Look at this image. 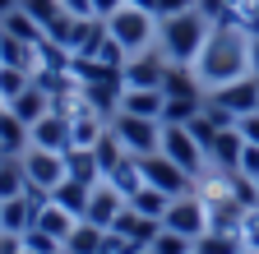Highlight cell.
I'll return each instance as SVG.
<instances>
[{
  "instance_id": "6da1fadb",
  "label": "cell",
  "mask_w": 259,
  "mask_h": 254,
  "mask_svg": "<svg viewBox=\"0 0 259 254\" xmlns=\"http://www.w3.org/2000/svg\"><path fill=\"white\" fill-rule=\"evenodd\" d=\"M194 74H199L204 92L232 83V79H245L250 74V33L241 23H213L199 60H194Z\"/></svg>"
},
{
  "instance_id": "7a4b0ae2",
  "label": "cell",
  "mask_w": 259,
  "mask_h": 254,
  "mask_svg": "<svg viewBox=\"0 0 259 254\" xmlns=\"http://www.w3.org/2000/svg\"><path fill=\"white\" fill-rule=\"evenodd\" d=\"M208 33H213V14H204L199 5L181 10V14H167V19H157V51L171 65H194Z\"/></svg>"
},
{
  "instance_id": "3957f363",
  "label": "cell",
  "mask_w": 259,
  "mask_h": 254,
  "mask_svg": "<svg viewBox=\"0 0 259 254\" xmlns=\"http://www.w3.org/2000/svg\"><path fill=\"white\" fill-rule=\"evenodd\" d=\"M107 33L125 46V56L148 51V42L157 37V14H148L139 5H130V0H120V5L107 14Z\"/></svg>"
},
{
  "instance_id": "277c9868",
  "label": "cell",
  "mask_w": 259,
  "mask_h": 254,
  "mask_svg": "<svg viewBox=\"0 0 259 254\" xmlns=\"http://www.w3.org/2000/svg\"><path fill=\"white\" fill-rule=\"evenodd\" d=\"M162 227L176 231V236H190V240H199L213 222H208V199L199 194V189H190V194H176L167 204V213H162Z\"/></svg>"
},
{
  "instance_id": "5b68a950",
  "label": "cell",
  "mask_w": 259,
  "mask_h": 254,
  "mask_svg": "<svg viewBox=\"0 0 259 254\" xmlns=\"http://www.w3.org/2000/svg\"><path fill=\"white\" fill-rule=\"evenodd\" d=\"M111 130L116 139L125 143L130 157H148V153H162V120H148V116H130V111H116L111 116Z\"/></svg>"
},
{
  "instance_id": "8992f818",
  "label": "cell",
  "mask_w": 259,
  "mask_h": 254,
  "mask_svg": "<svg viewBox=\"0 0 259 254\" xmlns=\"http://www.w3.org/2000/svg\"><path fill=\"white\" fill-rule=\"evenodd\" d=\"M162 153H167L176 167H185L194 180H199V176L208 171V148H204L199 139H194V134L185 130V125H162Z\"/></svg>"
},
{
  "instance_id": "52a82bcc",
  "label": "cell",
  "mask_w": 259,
  "mask_h": 254,
  "mask_svg": "<svg viewBox=\"0 0 259 254\" xmlns=\"http://www.w3.org/2000/svg\"><path fill=\"white\" fill-rule=\"evenodd\" d=\"M208 102H213L218 111H227L232 120H241V116L259 111V79H254V74H245V79H232V83L213 88V92H208Z\"/></svg>"
},
{
  "instance_id": "ba28073f",
  "label": "cell",
  "mask_w": 259,
  "mask_h": 254,
  "mask_svg": "<svg viewBox=\"0 0 259 254\" xmlns=\"http://www.w3.org/2000/svg\"><path fill=\"white\" fill-rule=\"evenodd\" d=\"M167 65H171V60L162 51H135V56H125L120 79H125V88H162Z\"/></svg>"
},
{
  "instance_id": "9c48e42d",
  "label": "cell",
  "mask_w": 259,
  "mask_h": 254,
  "mask_svg": "<svg viewBox=\"0 0 259 254\" xmlns=\"http://www.w3.org/2000/svg\"><path fill=\"white\" fill-rule=\"evenodd\" d=\"M23 171H28V185H37V189H56V185L65 180V153L28 148V153H23Z\"/></svg>"
},
{
  "instance_id": "30bf717a",
  "label": "cell",
  "mask_w": 259,
  "mask_h": 254,
  "mask_svg": "<svg viewBox=\"0 0 259 254\" xmlns=\"http://www.w3.org/2000/svg\"><path fill=\"white\" fill-rule=\"evenodd\" d=\"M32 130V148H51V153H65L74 143V130H70V111H60V107H51L37 125H28Z\"/></svg>"
},
{
  "instance_id": "8fae6325",
  "label": "cell",
  "mask_w": 259,
  "mask_h": 254,
  "mask_svg": "<svg viewBox=\"0 0 259 254\" xmlns=\"http://www.w3.org/2000/svg\"><path fill=\"white\" fill-rule=\"evenodd\" d=\"M125 213V194L111 185V180H97L93 185V199H88V213H83V222H93V227H102V231H111V222Z\"/></svg>"
},
{
  "instance_id": "7c38bea8",
  "label": "cell",
  "mask_w": 259,
  "mask_h": 254,
  "mask_svg": "<svg viewBox=\"0 0 259 254\" xmlns=\"http://www.w3.org/2000/svg\"><path fill=\"white\" fill-rule=\"evenodd\" d=\"M241 153H245V134L236 130V125H227V130L213 139V148H208V167L213 171H236L241 167Z\"/></svg>"
},
{
  "instance_id": "4fadbf2b",
  "label": "cell",
  "mask_w": 259,
  "mask_h": 254,
  "mask_svg": "<svg viewBox=\"0 0 259 254\" xmlns=\"http://www.w3.org/2000/svg\"><path fill=\"white\" fill-rule=\"evenodd\" d=\"M37 208H42V204H32V199H28V189H23L19 199H0V231L23 236L32 222H37Z\"/></svg>"
},
{
  "instance_id": "5bb4252c",
  "label": "cell",
  "mask_w": 259,
  "mask_h": 254,
  "mask_svg": "<svg viewBox=\"0 0 259 254\" xmlns=\"http://www.w3.org/2000/svg\"><path fill=\"white\" fill-rule=\"evenodd\" d=\"M51 107H56V102H51V92H47V88H42L37 79H32V83H28L23 92H19V97L10 102V111H14V116H19L23 125H37V120H42V116H47Z\"/></svg>"
},
{
  "instance_id": "9a60e30c",
  "label": "cell",
  "mask_w": 259,
  "mask_h": 254,
  "mask_svg": "<svg viewBox=\"0 0 259 254\" xmlns=\"http://www.w3.org/2000/svg\"><path fill=\"white\" fill-rule=\"evenodd\" d=\"M162 102H167V92H162V88H125L120 111H130V116H148V120H162Z\"/></svg>"
},
{
  "instance_id": "2e32d148",
  "label": "cell",
  "mask_w": 259,
  "mask_h": 254,
  "mask_svg": "<svg viewBox=\"0 0 259 254\" xmlns=\"http://www.w3.org/2000/svg\"><path fill=\"white\" fill-rule=\"evenodd\" d=\"M65 176H74L83 185H97V180H102V162H97V153L70 143V148H65Z\"/></svg>"
},
{
  "instance_id": "e0dca14e",
  "label": "cell",
  "mask_w": 259,
  "mask_h": 254,
  "mask_svg": "<svg viewBox=\"0 0 259 254\" xmlns=\"http://www.w3.org/2000/svg\"><path fill=\"white\" fill-rule=\"evenodd\" d=\"M51 199H56L65 213H74V217L83 222V213H88V199H93V185H83V180H74V176H65V180L51 189Z\"/></svg>"
},
{
  "instance_id": "ac0fdd59",
  "label": "cell",
  "mask_w": 259,
  "mask_h": 254,
  "mask_svg": "<svg viewBox=\"0 0 259 254\" xmlns=\"http://www.w3.org/2000/svg\"><path fill=\"white\" fill-rule=\"evenodd\" d=\"M0 143H5V153L10 157H23L28 148H32V130H28V125L5 107V111H0Z\"/></svg>"
},
{
  "instance_id": "d6986e66",
  "label": "cell",
  "mask_w": 259,
  "mask_h": 254,
  "mask_svg": "<svg viewBox=\"0 0 259 254\" xmlns=\"http://www.w3.org/2000/svg\"><path fill=\"white\" fill-rule=\"evenodd\" d=\"M194 254H245V240H241V231H218V227H208L199 240H194Z\"/></svg>"
},
{
  "instance_id": "ffe728a7",
  "label": "cell",
  "mask_w": 259,
  "mask_h": 254,
  "mask_svg": "<svg viewBox=\"0 0 259 254\" xmlns=\"http://www.w3.org/2000/svg\"><path fill=\"white\" fill-rule=\"evenodd\" d=\"M204 97L208 92H185V97H167L162 102V125H185L204 111Z\"/></svg>"
},
{
  "instance_id": "44dd1931",
  "label": "cell",
  "mask_w": 259,
  "mask_h": 254,
  "mask_svg": "<svg viewBox=\"0 0 259 254\" xmlns=\"http://www.w3.org/2000/svg\"><path fill=\"white\" fill-rule=\"evenodd\" d=\"M42 46V42H37ZM37 46L32 42H19L10 33H0V65H19V70H37Z\"/></svg>"
},
{
  "instance_id": "7402d4cb",
  "label": "cell",
  "mask_w": 259,
  "mask_h": 254,
  "mask_svg": "<svg viewBox=\"0 0 259 254\" xmlns=\"http://www.w3.org/2000/svg\"><path fill=\"white\" fill-rule=\"evenodd\" d=\"M102 245H107V231L93 227V222H79L65 240V254H102Z\"/></svg>"
},
{
  "instance_id": "603a6c76",
  "label": "cell",
  "mask_w": 259,
  "mask_h": 254,
  "mask_svg": "<svg viewBox=\"0 0 259 254\" xmlns=\"http://www.w3.org/2000/svg\"><path fill=\"white\" fill-rule=\"evenodd\" d=\"M23 189H28L23 157H0V199H19Z\"/></svg>"
},
{
  "instance_id": "cb8c5ba5",
  "label": "cell",
  "mask_w": 259,
  "mask_h": 254,
  "mask_svg": "<svg viewBox=\"0 0 259 254\" xmlns=\"http://www.w3.org/2000/svg\"><path fill=\"white\" fill-rule=\"evenodd\" d=\"M0 33H10V37H19V42H32V46L47 37V33H42V23L32 19V14H23V10H14V14L0 19Z\"/></svg>"
},
{
  "instance_id": "d4e9b609",
  "label": "cell",
  "mask_w": 259,
  "mask_h": 254,
  "mask_svg": "<svg viewBox=\"0 0 259 254\" xmlns=\"http://www.w3.org/2000/svg\"><path fill=\"white\" fill-rule=\"evenodd\" d=\"M167 204H171V194H162V189H153V185H139L135 194H130V208L144 213V217H162Z\"/></svg>"
},
{
  "instance_id": "484cf974",
  "label": "cell",
  "mask_w": 259,
  "mask_h": 254,
  "mask_svg": "<svg viewBox=\"0 0 259 254\" xmlns=\"http://www.w3.org/2000/svg\"><path fill=\"white\" fill-rule=\"evenodd\" d=\"M19 10L37 19V23H42V33H47V28H51L60 14H70V10H65V0H19Z\"/></svg>"
},
{
  "instance_id": "4316f807",
  "label": "cell",
  "mask_w": 259,
  "mask_h": 254,
  "mask_svg": "<svg viewBox=\"0 0 259 254\" xmlns=\"http://www.w3.org/2000/svg\"><path fill=\"white\" fill-rule=\"evenodd\" d=\"M32 83V70H19V65H0V97H5V107L19 97V92Z\"/></svg>"
},
{
  "instance_id": "83f0119b",
  "label": "cell",
  "mask_w": 259,
  "mask_h": 254,
  "mask_svg": "<svg viewBox=\"0 0 259 254\" xmlns=\"http://www.w3.org/2000/svg\"><path fill=\"white\" fill-rule=\"evenodd\" d=\"M19 240H23V249H28V254H65V245H60L56 236L37 231V227H28V231H23Z\"/></svg>"
},
{
  "instance_id": "f1b7e54d",
  "label": "cell",
  "mask_w": 259,
  "mask_h": 254,
  "mask_svg": "<svg viewBox=\"0 0 259 254\" xmlns=\"http://www.w3.org/2000/svg\"><path fill=\"white\" fill-rule=\"evenodd\" d=\"M153 249H157V254H194V240H190V236H176V231L162 227V231H157V240H153Z\"/></svg>"
},
{
  "instance_id": "f546056e",
  "label": "cell",
  "mask_w": 259,
  "mask_h": 254,
  "mask_svg": "<svg viewBox=\"0 0 259 254\" xmlns=\"http://www.w3.org/2000/svg\"><path fill=\"white\" fill-rule=\"evenodd\" d=\"M241 240H245V249H259V204L245 208V217H241Z\"/></svg>"
},
{
  "instance_id": "4dcf8cb0",
  "label": "cell",
  "mask_w": 259,
  "mask_h": 254,
  "mask_svg": "<svg viewBox=\"0 0 259 254\" xmlns=\"http://www.w3.org/2000/svg\"><path fill=\"white\" fill-rule=\"evenodd\" d=\"M236 176H245V180H254V185H259V148H254V143H245V153H241V167H236Z\"/></svg>"
},
{
  "instance_id": "1f68e13d",
  "label": "cell",
  "mask_w": 259,
  "mask_h": 254,
  "mask_svg": "<svg viewBox=\"0 0 259 254\" xmlns=\"http://www.w3.org/2000/svg\"><path fill=\"white\" fill-rule=\"evenodd\" d=\"M199 0H153V14L167 19V14H181V10H194Z\"/></svg>"
},
{
  "instance_id": "d6a6232c",
  "label": "cell",
  "mask_w": 259,
  "mask_h": 254,
  "mask_svg": "<svg viewBox=\"0 0 259 254\" xmlns=\"http://www.w3.org/2000/svg\"><path fill=\"white\" fill-rule=\"evenodd\" d=\"M236 130L245 134V143H254V148H259V111H250V116H241V120H236Z\"/></svg>"
},
{
  "instance_id": "836d02e7",
  "label": "cell",
  "mask_w": 259,
  "mask_h": 254,
  "mask_svg": "<svg viewBox=\"0 0 259 254\" xmlns=\"http://www.w3.org/2000/svg\"><path fill=\"white\" fill-rule=\"evenodd\" d=\"M241 28H245V33H250V37L259 33V0H250V10L241 14Z\"/></svg>"
},
{
  "instance_id": "e575fe53",
  "label": "cell",
  "mask_w": 259,
  "mask_h": 254,
  "mask_svg": "<svg viewBox=\"0 0 259 254\" xmlns=\"http://www.w3.org/2000/svg\"><path fill=\"white\" fill-rule=\"evenodd\" d=\"M19 249H23V240H19V236L0 231V254H19Z\"/></svg>"
},
{
  "instance_id": "d590c367",
  "label": "cell",
  "mask_w": 259,
  "mask_h": 254,
  "mask_svg": "<svg viewBox=\"0 0 259 254\" xmlns=\"http://www.w3.org/2000/svg\"><path fill=\"white\" fill-rule=\"evenodd\" d=\"M250 74H254V79H259V33H254V37H250Z\"/></svg>"
},
{
  "instance_id": "8d00e7d4",
  "label": "cell",
  "mask_w": 259,
  "mask_h": 254,
  "mask_svg": "<svg viewBox=\"0 0 259 254\" xmlns=\"http://www.w3.org/2000/svg\"><path fill=\"white\" fill-rule=\"evenodd\" d=\"M19 10V0H0V19H5V14H14Z\"/></svg>"
},
{
  "instance_id": "74e56055",
  "label": "cell",
  "mask_w": 259,
  "mask_h": 254,
  "mask_svg": "<svg viewBox=\"0 0 259 254\" xmlns=\"http://www.w3.org/2000/svg\"><path fill=\"white\" fill-rule=\"evenodd\" d=\"M139 254H157V249H153V245H148V249H139Z\"/></svg>"
},
{
  "instance_id": "f35d334b",
  "label": "cell",
  "mask_w": 259,
  "mask_h": 254,
  "mask_svg": "<svg viewBox=\"0 0 259 254\" xmlns=\"http://www.w3.org/2000/svg\"><path fill=\"white\" fill-rule=\"evenodd\" d=\"M0 157H10V153H5V143H0Z\"/></svg>"
},
{
  "instance_id": "ab89813d",
  "label": "cell",
  "mask_w": 259,
  "mask_h": 254,
  "mask_svg": "<svg viewBox=\"0 0 259 254\" xmlns=\"http://www.w3.org/2000/svg\"><path fill=\"white\" fill-rule=\"evenodd\" d=\"M0 111H5V97H0Z\"/></svg>"
},
{
  "instance_id": "60d3db41",
  "label": "cell",
  "mask_w": 259,
  "mask_h": 254,
  "mask_svg": "<svg viewBox=\"0 0 259 254\" xmlns=\"http://www.w3.org/2000/svg\"><path fill=\"white\" fill-rule=\"evenodd\" d=\"M245 254H259V249H245Z\"/></svg>"
},
{
  "instance_id": "b9f144b4",
  "label": "cell",
  "mask_w": 259,
  "mask_h": 254,
  "mask_svg": "<svg viewBox=\"0 0 259 254\" xmlns=\"http://www.w3.org/2000/svg\"><path fill=\"white\" fill-rule=\"evenodd\" d=\"M19 254H28V249H19Z\"/></svg>"
}]
</instances>
